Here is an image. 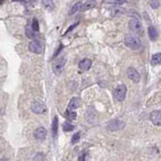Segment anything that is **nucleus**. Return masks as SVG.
<instances>
[{"instance_id": "nucleus-9", "label": "nucleus", "mask_w": 161, "mask_h": 161, "mask_svg": "<svg viewBox=\"0 0 161 161\" xmlns=\"http://www.w3.org/2000/svg\"><path fill=\"white\" fill-rule=\"evenodd\" d=\"M127 76L130 79L131 81H133L134 83H138L140 81V75L139 72H137V70L134 69V67H128L127 70Z\"/></svg>"}, {"instance_id": "nucleus-4", "label": "nucleus", "mask_w": 161, "mask_h": 161, "mask_svg": "<svg viewBox=\"0 0 161 161\" xmlns=\"http://www.w3.org/2000/svg\"><path fill=\"white\" fill-rule=\"evenodd\" d=\"M127 88L125 85H119L114 90V97L118 102H123L126 97Z\"/></svg>"}, {"instance_id": "nucleus-29", "label": "nucleus", "mask_w": 161, "mask_h": 161, "mask_svg": "<svg viewBox=\"0 0 161 161\" xmlns=\"http://www.w3.org/2000/svg\"><path fill=\"white\" fill-rule=\"evenodd\" d=\"M14 1H19V2H24V3H27V2H30V0H14Z\"/></svg>"}, {"instance_id": "nucleus-15", "label": "nucleus", "mask_w": 161, "mask_h": 161, "mask_svg": "<svg viewBox=\"0 0 161 161\" xmlns=\"http://www.w3.org/2000/svg\"><path fill=\"white\" fill-rule=\"evenodd\" d=\"M148 34L151 40H156L158 38V30L154 26H150L148 28Z\"/></svg>"}, {"instance_id": "nucleus-10", "label": "nucleus", "mask_w": 161, "mask_h": 161, "mask_svg": "<svg viewBox=\"0 0 161 161\" xmlns=\"http://www.w3.org/2000/svg\"><path fill=\"white\" fill-rule=\"evenodd\" d=\"M150 121L155 126H161V111H153L150 114Z\"/></svg>"}, {"instance_id": "nucleus-3", "label": "nucleus", "mask_w": 161, "mask_h": 161, "mask_svg": "<svg viewBox=\"0 0 161 161\" xmlns=\"http://www.w3.org/2000/svg\"><path fill=\"white\" fill-rule=\"evenodd\" d=\"M125 127V122H123L120 119H113L109 121L106 125V128L109 131H118L120 129H123Z\"/></svg>"}, {"instance_id": "nucleus-5", "label": "nucleus", "mask_w": 161, "mask_h": 161, "mask_svg": "<svg viewBox=\"0 0 161 161\" xmlns=\"http://www.w3.org/2000/svg\"><path fill=\"white\" fill-rule=\"evenodd\" d=\"M31 111L35 114H45L47 111L46 107L42 102L39 101H33L31 103Z\"/></svg>"}, {"instance_id": "nucleus-30", "label": "nucleus", "mask_w": 161, "mask_h": 161, "mask_svg": "<svg viewBox=\"0 0 161 161\" xmlns=\"http://www.w3.org/2000/svg\"><path fill=\"white\" fill-rule=\"evenodd\" d=\"M1 161H8L6 158H1Z\"/></svg>"}, {"instance_id": "nucleus-21", "label": "nucleus", "mask_w": 161, "mask_h": 161, "mask_svg": "<svg viewBox=\"0 0 161 161\" xmlns=\"http://www.w3.org/2000/svg\"><path fill=\"white\" fill-rule=\"evenodd\" d=\"M33 29H32V27H29V25H27L26 27V36L27 37H29V38H33L34 37V33H33Z\"/></svg>"}, {"instance_id": "nucleus-18", "label": "nucleus", "mask_w": 161, "mask_h": 161, "mask_svg": "<svg viewBox=\"0 0 161 161\" xmlns=\"http://www.w3.org/2000/svg\"><path fill=\"white\" fill-rule=\"evenodd\" d=\"M127 0H104V3L107 4H114V5H121L126 3Z\"/></svg>"}, {"instance_id": "nucleus-12", "label": "nucleus", "mask_w": 161, "mask_h": 161, "mask_svg": "<svg viewBox=\"0 0 161 161\" xmlns=\"http://www.w3.org/2000/svg\"><path fill=\"white\" fill-rule=\"evenodd\" d=\"M91 65H92V62L90 60H88V58H84L79 63V67H80L82 71H88L91 67Z\"/></svg>"}, {"instance_id": "nucleus-24", "label": "nucleus", "mask_w": 161, "mask_h": 161, "mask_svg": "<svg viewBox=\"0 0 161 161\" xmlns=\"http://www.w3.org/2000/svg\"><path fill=\"white\" fill-rule=\"evenodd\" d=\"M150 6L154 9L158 8L160 6V2L158 0H150Z\"/></svg>"}, {"instance_id": "nucleus-11", "label": "nucleus", "mask_w": 161, "mask_h": 161, "mask_svg": "<svg viewBox=\"0 0 161 161\" xmlns=\"http://www.w3.org/2000/svg\"><path fill=\"white\" fill-rule=\"evenodd\" d=\"M81 105V100L79 98H72L71 100V102L67 105V111H75L77 108H79Z\"/></svg>"}, {"instance_id": "nucleus-2", "label": "nucleus", "mask_w": 161, "mask_h": 161, "mask_svg": "<svg viewBox=\"0 0 161 161\" xmlns=\"http://www.w3.org/2000/svg\"><path fill=\"white\" fill-rule=\"evenodd\" d=\"M129 28L131 29V31H133V32L136 33V34H138V35L144 34L143 25H142L141 21H140L139 19H136V18L131 19L130 22H129Z\"/></svg>"}, {"instance_id": "nucleus-28", "label": "nucleus", "mask_w": 161, "mask_h": 161, "mask_svg": "<svg viewBox=\"0 0 161 161\" xmlns=\"http://www.w3.org/2000/svg\"><path fill=\"white\" fill-rule=\"evenodd\" d=\"M63 45H60V46L58 47V51H56V53L53 54V58H56V56H58V53H60V51H62V49H63Z\"/></svg>"}, {"instance_id": "nucleus-1", "label": "nucleus", "mask_w": 161, "mask_h": 161, "mask_svg": "<svg viewBox=\"0 0 161 161\" xmlns=\"http://www.w3.org/2000/svg\"><path fill=\"white\" fill-rule=\"evenodd\" d=\"M124 44L127 47L133 49V51H138L142 47V42L140 38L135 35H127L124 39Z\"/></svg>"}, {"instance_id": "nucleus-27", "label": "nucleus", "mask_w": 161, "mask_h": 161, "mask_svg": "<svg viewBox=\"0 0 161 161\" xmlns=\"http://www.w3.org/2000/svg\"><path fill=\"white\" fill-rule=\"evenodd\" d=\"M79 161H86V153L85 152H84L80 156V158H79Z\"/></svg>"}, {"instance_id": "nucleus-8", "label": "nucleus", "mask_w": 161, "mask_h": 161, "mask_svg": "<svg viewBox=\"0 0 161 161\" xmlns=\"http://www.w3.org/2000/svg\"><path fill=\"white\" fill-rule=\"evenodd\" d=\"M46 134L47 132L44 127H38V128H36L34 130V132H33V136H34L35 140H37V141H44L45 137H46Z\"/></svg>"}, {"instance_id": "nucleus-7", "label": "nucleus", "mask_w": 161, "mask_h": 161, "mask_svg": "<svg viewBox=\"0 0 161 161\" xmlns=\"http://www.w3.org/2000/svg\"><path fill=\"white\" fill-rule=\"evenodd\" d=\"M28 49L29 51H31V53H42V45L40 44L39 41H37V40H32V41L29 42L28 44Z\"/></svg>"}, {"instance_id": "nucleus-26", "label": "nucleus", "mask_w": 161, "mask_h": 161, "mask_svg": "<svg viewBox=\"0 0 161 161\" xmlns=\"http://www.w3.org/2000/svg\"><path fill=\"white\" fill-rule=\"evenodd\" d=\"M77 25H78V22H77V23H75V24H72V25H71V27H70V28H69V29H67V31H65V34H67V32H70V31H71V30H72V29H74V28H75V27H76Z\"/></svg>"}, {"instance_id": "nucleus-14", "label": "nucleus", "mask_w": 161, "mask_h": 161, "mask_svg": "<svg viewBox=\"0 0 161 161\" xmlns=\"http://www.w3.org/2000/svg\"><path fill=\"white\" fill-rule=\"evenodd\" d=\"M58 116H54L51 124V131H53V137L56 138L58 135Z\"/></svg>"}, {"instance_id": "nucleus-6", "label": "nucleus", "mask_w": 161, "mask_h": 161, "mask_svg": "<svg viewBox=\"0 0 161 161\" xmlns=\"http://www.w3.org/2000/svg\"><path fill=\"white\" fill-rule=\"evenodd\" d=\"M65 65V58H60L58 60H56L53 65V71L56 76H60L62 74V72L63 71V67Z\"/></svg>"}, {"instance_id": "nucleus-22", "label": "nucleus", "mask_w": 161, "mask_h": 161, "mask_svg": "<svg viewBox=\"0 0 161 161\" xmlns=\"http://www.w3.org/2000/svg\"><path fill=\"white\" fill-rule=\"evenodd\" d=\"M80 138H81V134L80 133H75L72 137V144H76L80 141Z\"/></svg>"}, {"instance_id": "nucleus-25", "label": "nucleus", "mask_w": 161, "mask_h": 161, "mask_svg": "<svg viewBox=\"0 0 161 161\" xmlns=\"http://www.w3.org/2000/svg\"><path fill=\"white\" fill-rule=\"evenodd\" d=\"M44 155H42L41 153L40 154H37V155H35V157H34V159H33V161H42L44 159Z\"/></svg>"}, {"instance_id": "nucleus-20", "label": "nucleus", "mask_w": 161, "mask_h": 161, "mask_svg": "<svg viewBox=\"0 0 161 161\" xmlns=\"http://www.w3.org/2000/svg\"><path fill=\"white\" fill-rule=\"evenodd\" d=\"M65 117L69 120H76L77 113L75 112V111H67V112H65Z\"/></svg>"}, {"instance_id": "nucleus-16", "label": "nucleus", "mask_w": 161, "mask_h": 161, "mask_svg": "<svg viewBox=\"0 0 161 161\" xmlns=\"http://www.w3.org/2000/svg\"><path fill=\"white\" fill-rule=\"evenodd\" d=\"M150 63H151V65H160V63H161V53L153 54L152 58H151V62Z\"/></svg>"}, {"instance_id": "nucleus-23", "label": "nucleus", "mask_w": 161, "mask_h": 161, "mask_svg": "<svg viewBox=\"0 0 161 161\" xmlns=\"http://www.w3.org/2000/svg\"><path fill=\"white\" fill-rule=\"evenodd\" d=\"M31 27L34 31H38L39 30V25H38V22H37V19H33L32 20V23H31Z\"/></svg>"}, {"instance_id": "nucleus-19", "label": "nucleus", "mask_w": 161, "mask_h": 161, "mask_svg": "<svg viewBox=\"0 0 161 161\" xmlns=\"http://www.w3.org/2000/svg\"><path fill=\"white\" fill-rule=\"evenodd\" d=\"M74 129H75V126L72 125V124L69 123V122H65V123H63V130L65 131V132H70V131H72Z\"/></svg>"}, {"instance_id": "nucleus-13", "label": "nucleus", "mask_w": 161, "mask_h": 161, "mask_svg": "<svg viewBox=\"0 0 161 161\" xmlns=\"http://www.w3.org/2000/svg\"><path fill=\"white\" fill-rule=\"evenodd\" d=\"M83 7H84V3H83V2H78V3H76L71 8V10H70L69 14L70 15H74V14H76L78 11H80V10L83 11Z\"/></svg>"}, {"instance_id": "nucleus-17", "label": "nucleus", "mask_w": 161, "mask_h": 161, "mask_svg": "<svg viewBox=\"0 0 161 161\" xmlns=\"http://www.w3.org/2000/svg\"><path fill=\"white\" fill-rule=\"evenodd\" d=\"M41 3L47 10L51 11L54 9V3L53 0H41Z\"/></svg>"}]
</instances>
